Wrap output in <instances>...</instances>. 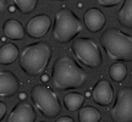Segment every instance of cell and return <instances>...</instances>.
I'll list each match as a JSON object with an SVG mask.
<instances>
[{
  "label": "cell",
  "instance_id": "8992f818",
  "mask_svg": "<svg viewBox=\"0 0 132 122\" xmlns=\"http://www.w3.org/2000/svg\"><path fill=\"white\" fill-rule=\"evenodd\" d=\"M71 50L76 59L88 68L97 70L103 64V55L94 39L88 37L75 38L71 44Z\"/></svg>",
  "mask_w": 132,
  "mask_h": 122
},
{
  "label": "cell",
  "instance_id": "8fae6325",
  "mask_svg": "<svg viewBox=\"0 0 132 122\" xmlns=\"http://www.w3.org/2000/svg\"><path fill=\"white\" fill-rule=\"evenodd\" d=\"M92 98L99 106H109L114 99V90L110 82L106 80L99 81L92 89Z\"/></svg>",
  "mask_w": 132,
  "mask_h": 122
},
{
  "label": "cell",
  "instance_id": "52a82bcc",
  "mask_svg": "<svg viewBox=\"0 0 132 122\" xmlns=\"http://www.w3.org/2000/svg\"><path fill=\"white\" fill-rule=\"evenodd\" d=\"M109 114L113 122H132V87H122L118 90Z\"/></svg>",
  "mask_w": 132,
  "mask_h": 122
},
{
  "label": "cell",
  "instance_id": "603a6c76",
  "mask_svg": "<svg viewBox=\"0 0 132 122\" xmlns=\"http://www.w3.org/2000/svg\"><path fill=\"white\" fill-rule=\"evenodd\" d=\"M55 122H73V118L70 117V116H61L59 117Z\"/></svg>",
  "mask_w": 132,
  "mask_h": 122
},
{
  "label": "cell",
  "instance_id": "5bb4252c",
  "mask_svg": "<svg viewBox=\"0 0 132 122\" xmlns=\"http://www.w3.org/2000/svg\"><path fill=\"white\" fill-rule=\"evenodd\" d=\"M20 49L14 43H6L0 47V64L11 65L19 59Z\"/></svg>",
  "mask_w": 132,
  "mask_h": 122
},
{
  "label": "cell",
  "instance_id": "cb8c5ba5",
  "mask_svg": "<svg viewBox=\"0 0 132 122\" xmlns=\"http://www.w3.org/2000/svg\"><path fill=\"white\" fill-rule=\"evenodd\" d=\"M26 93H20L19 94V98H20V100H26Z\"/></svg>",
  "mask_w": 132,
  "mask_h": 122
},
{
  "label": "cell",
  "instance_id": "ac0fdd59",
  "mask_svg": "<svg viewBox=\"0 0 132 122\" xmlns=\"http://www.w3.org/2000/svg\"><path fill=\"white\" fill-rule=\"evenodd\" d=\"M109 76L115 82H121L127 76V68L123 62H115L109 68Z\"/></svg>",
  "mask_w": 132,
  "mask_h": 122
},
{
  "label": "cell",
  "instance_id": "44dd1931",
  "mask_svg": "<svg viewBox=\"0 0 132 122\" xmlns=\"http://www.w3.org/2000/svg\"><path fill=\"white\" fill-rule=\"evenodd\" d=\"M6 111H7V105H6L4 101H0V121L5 117Z\"/></svg>",
  "mask_w": 132,
  "mask_h": 122
},
{
  "label": "cell",
  "instance_id": "e0dca14e",
  "mask_svg": "<svg viewBox=\"0 0 132 122\" xmlns=\"http://www.w3.org/2000/svg\"><path fill=\"white\" fill-rule=\"evenodd\" d=\"M80 122H99L102 120V114L93 106H85L78 110Z\"/></svg>",
  "mask_w": 132,
  "mask_h": 122
},
{
  "label": "cell",
  "instance_id": "5b68a950",
  "mask_svg": "<svg viewBox=\"0 0 132 122\" xmlns=\"http://www.w3.org/2000/svg\"><path fill=\"white\" fill-rule=\"evenodd\" d=\"M31 99L34 106L44 117L55 118L61 112V104L59 97L47 84H36L31 89Z\"/></svg>",
  "mask_w": 132,
  "mask_h": 122
},
{
  "label": "cell",
  "instance_id": "7a4b0ae2",
  "mask_svg": "<svg viewBox=\"0 0 132 122\" xmlns=\"http://www.w3.org/2000/svg\"><path fill=\"white\" fill-rule=\"evenodd\" d=\"M53 57V48L47 42L28 44L20 51L19 66L27 76L37 77L47 71Z\"/></svg>",
  "mask_w": 132,
  "mask_h": 122
},
{
  "label": "cell",
  "instance_id": "9a60e30c",
  "mask_svg": "<svg viewBox=\"0 0 132 122\" xmlns=\"http://www.w3.org/2000/svg\"><path fill=\"white\" fill-rule=\"evenodd\" d=\"M119 23L125 28L132 29V0H125L116 15Z\"/></svg>",
  "mask_w": 132,
  "mask_h": 122
},
{
  "label": "cell",
  "instance_id": "d6986e66",
  "mask_svg": "<svg viewBox=\"0 0 132 122\" xmlns=\"http://www.w3.org/2000/svg\"><path fill=\"white\" fill-rule=\"evenodd\" d=\"M12 3L20 12L27 15L36 10L38 5V0H12Z\"/></svg>",
  "mask_w": 132,
  "mask_h": 122
},
{
  "label": "cell",
  "instance_id": "277c9868",
  "mask_svg": "<svg viewBox=\"0 0 132 122\" xmlns=\"http://www.w3.org/2000/svg\"><path fill=\"white\" fill-rule=\"evenodd\" d=\"M83 29V22L67 7H61L55 12L53 26V39L59 44L72 42Z\"/></svg>",
  "mask_w": 132,
  "mask_h": 122
},
{
  "label": "cell",
  "instance_id": "ba28073f",
  "mask_svg": "<svg viewBox=\"0 0 132 122\" xmlns=\"http://www.w3.org/2000/svg\"><path fill=\"white\" fill-rule=\"evenodd\" d=\"M52 27V20L45 14L37 15L29 20L26 24V34L32 39H39L44 37Z\"/></svg>",
  "mask_w": 132,
  "mask_h": 122
},
{
  "label": "cell",
  "instance_id": "484cf974",
  "mask_svg": "<svg viewBox=\"0 0 132 122\" xmlns=\"http://www.w3.org/2000/svg\"><path fill=\"white\" fill-rule=\"evenodd\" d=\"M50 1H67V0H50Z\"/></svg>",
  "mask_w": 132,
  "mask_h": 122
},
{
  "label": "cell",
  "instance_id": "7c38bea8",
  "mask_svg": "<svg viewBox=\"0 0 132 122\" xmlns=\"http://www.w3.org/2000/svg\"><path fill=\"white\" fill-rule=\"evenodd\" d=\"M83 23L89 32L97 33L104 28V26L106 23V19L102 10L97 9V7H90L85 12Z\"/></svg>",
  "mask_w": 132,
  "mask_h": 122
},
{
  "label": "cell",
  "instance_id": "6da1fadb",
  "mask_svg": "<svg viewBox=\"0 0 132 122\" xmlns=\"http://www.w3.org/2000/svg\"><path fill=\"white\" fill-rule=\"evenodd\" d=\"M50 82L56 92L80 89L87 82V73L71 56L61 55L53 65Z\"/></svg>",
  "mask_w": 132,
  "mask_h": 122
},
{
  "label": "cell",
  "instance_id": "4fadbf2b",
  "mask_svg": "<svg viewBox=\"0 0 132 122\" xmlns=\"http://www.w3.org/2000/svg\"><path fill=\"white\" fill-rule=\"evenodd\" d=\"M3 32L5 37L12 40H21L24 37V28L20 21L14 19L6 20L3 23Z\"/></svg>",
  "mask_w": 132,
  "mask_h": 122
},
{
  "label": "cell",
  "instance_id": "4316f807",
  "mask_svg": "<svg viewBox=\"0 0 132 122\" xmlns=\"http://www.w3.org/2000/svg\"><path fill=\"white\" fill-rule=\"evenodd\" d=\"M40 122H45V121H40Z\"/></svg>",
  "mask_w": 132,
  "mask_h": 122
},
{
  "label": "cell",
  "instance_id": "7402d4cb",
  "mask_svg": "<svg viewBox=\"0 0 132 122\" xmlns=\"http://www.w3.org/2000/svg\"><path fill=\"white\" fill-rule=\"evenodd\" d=\"M6 7H7V0H0V15L4 14Z\"/></svg>",
  "mask_w": 132,
  "mask_h": 122
},
{
  "label": "cell",
  "instance_id": "30bf717a",
  "mask_svg": "<svg viewBox=\"0 0 132 122\" xmlns=\"http://www.w3.org/2000/svg\"><path fill=\"white\" fill-rule=\"evenodd\" d=\"M21 83L12 71H0V98H11L19 93Z\"/></svg>",
  "mask_w": 132,
  "mask_h": 122
},
{
  "label": "cell",
  "instance_id": "2e32d148",
  "mask_svg": "<svg viewBox=\"0 0 132 122\" xmlns=\"http://www.w3.org/2000/svg\"><path fill=\"white\" fill-rule=\"evenodd\" d=\"M85 104V95L81 93H71L66 94L64 98V105L69 111H78Z\"/></svg>",
  "mask_w": 132,
  "mask_h": 122
},
{
  "label": "cell",
  "instance_id": "3957f363",
  "mask_svg": "<svg viewBox=\"0 0 132 122\" xmlns=\"http://www.w3.org/2000/svg\"><path fill=\"white\" fill-rule=\"evenodd\" d=\"M99 42L111 61H132V36L111 27L100 34Z\"/></svg>",
  "mask_w": 132,
  "mask_h": 122
},
{
  "label": "cell",
  "instance_id": "9c48e42d",
  "mask_svg": "<svg viewBox=\"0 0 132 122\" xmlns=\"http://www.w3.org/2000/svg\"><path fill=\"white\" fill-rule=\"evenodd\" d=\"M36 120L37 112L32 104L26 100H21L11 110L6 122H36Z\"/></svg>",
  "mask_w": 132,
  "mask_h": 122
},
{
  "label": "cell",
  "instance_id": "d4e9b609",
  "mask_svg": "<svg viewBox=\"0 0 132 122\" xmlns=\"http://www.w3.org/2000/svg\"><path fill=\"white\" fill-rule=\"evenodd\" d=\"M42 80H43V82H47V81H48V77H47V76H43Z\"/></svg>",
  "mask_w": 132,
  "mask_h": 122
},
{
  "label": "cell",
  "instance_id": "ffe728a7",
  "mask_svg": "<svg viewBox=\"0 0 132 122\" xmlns=\"http://www.w3.org/2000/svg\"><path fill=\"white\" fill-rule=\"evenodd\" d=\"M97 3L104 7H113V6H116L118 4H120L121 0H97Z\"/></svg>",
  "mask_w": 132,
  "mask_h": 122
}]
</instances>
